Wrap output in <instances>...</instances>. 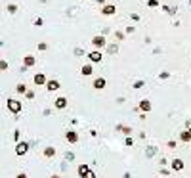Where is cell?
<instances>
[{
    "instance_id": "cell-29",
    "label": "cell",
    "mask_w": 191,
    "mask_h": 178,
    "mask_svg": "<svg viewBox=\"0 0 191 178\" xmlns=\"http://www.w3.org/2000/svg\"><path fill=\"white\" fill-rule=\"evenodd\" d=\"M84 178H96V174H94V172H92V170H90V172H88V174H86Z\"/></svg>"
},
{
    "instance_id": "cell-15",
    "label": "cell",
    "mask_w": 191,
    "mask_h": 178,
    "mask_svg": "<svg viewBox=\"0 0 191 178\" xmlns=\"http://www.w3.org/2000/svg\"><path fill=\"white\" fill-rule=\"evenodd\" d=\"M55 155V149L54 148H46L44 149V157H54Z\"/></svg>"
},
{
    "instance_id": "cell-14",
    "label": "cell",
    "mask_w": 191,
    "mask_h": 178,
    "mask_svg": "<svg viewBox=\"0 0 191 178\" xmlns=\"http://www.w3.org/2000/svg\"><path fill=\"white\" fill-rule=\"evenodd\" d=\"M101 12H103V15H113V14L117 12V10H115V6H105V8L101 10Z\"/></svg>"
},
{
    "instance_id": "cell-4",
    "label": "cell",
    "mask_w": 191,
    "mask_h": 178,
    "mask_svg": "<svg viewBox=\"0 0 191 178\" xmlns=\"http://www.w3.org/2000/svg\"><path fill=\"white\" fill-rule=\"evenodd\" d=\"M92 44H94L96 48H101V46H105L107 42H105V38H103V36L97 35V36H94V38H92Z\"/></svg>"
},
{
    "instance_id": "cell-11",
    "label": "cell",
    "mask_w": 191,
    "mask_h": 178,
    "mask_svg": "<svg viewBox=\"0 0 191 178\" xmlns=\"http://www.w3.org/2000/svg\"><path fill=\"white\" fill-rule=\"evenodd\" d=\"M46 88H48V90H58L59 82L58 81H48V82H46Z\"/></svg>"
},
{
    "instance_id": "cell-20",
    "label": "cell",
    "mask_w": 191,
    "mask_h": 178,
    "mask_svg": "<svg viewBox=\"0 0 191 178\" xmlns=\"http://www.w3.org/2000/svg\"><path fill=\"white\" fill-rule=\"evenodd\" d=\"M17 92H19V94H27V88H25V84H17Z\"/></svg>"
},
{
    "instance_id": "cell-23",
    "label": "cell",
    "mask_w": 191,
    "mask_h": 178,
    "mask_svg": "<svg viewBox=\"0 0 191 178\" xmlns=\"http://www.w3.org/2000/svg\"><path fill=\"white\" fill-rule=\"evenodd\" d=\"M15 10H17V8H15V4H10V6H8V12L10 14H15Z\"/></svg>"
},
{
    "instance_id": "cell-22",
    "label": "cell",
    "mask_w": 191,
    "mask_h": 178,
    "mask_svg": "<svg viewBox=\"0 0 191 178\" xmlns=\"http://www.w3.org/2000/svg\"><path fill=\"white\" fill-rule=\"evenodd\" d=\"M124 144H126V146H128V148H132V144H134V140H132V138H130V136H128V138H126V140H124Z\"/></svg>"
},
{
    "instance_id": "cell-17",
    "label": "cell",
    "mask_w": 191,
    "mask_h": 178,
    "mask_svg": "<svg viewBox=\"0 0 191 178\" xmlns=\"http://www.w3.org/2000/svg\"><path fill=\"white\" fill-rule=\"evenodd\" d=\"M33 63H34V57H33V56H27V57H25V65H27V67H31Z\"/></svg>"
},
{
    "instance_id": "cell-2",
    "label": "cell",
    "mask_w": 191,
    "mask_h": 178,
    "mask_svg": "<svg viewBox=\"0 0 191 178\" xmlns=\"http://www.w3.org/2000/svg\"><path fill=\"white\" fill-rule=\"evenodd\" d=\"M27 149H29V144H25V142H17V146H15V153L17 155H25Z\"/></svg>"
},
{
    "instance_id": "cell-24",
    "label": "cell",
    "mask_w": 191,
    "mask_h": 178,
    "mask_svg": "<svg viewBox=\"0 0 191 178\" xmlns=\"http://www.w3.org/2000/svg\"><path fill=\"white\" fill-rule=\"evenodd\" d=\"M19 136H21V132H19V130H13V140H19Z\"/></svg>"
},
{
    "instance_id": "cell-12",
    "label": "cell",
    "mask_w": 191,
    "mask_h": 178,
    "mask_svg": "<svg viewBox=\"0 0 191 178\" xmlns=\"http://www.w3.org/2000/svg\"><path fill=\"white\" fill-rule=\"evenodd\" d=\"M103 86H105V78H96V81H94V88H97V90H101Z\"/></svg>"
},
{
    "instance_id": "cell-16",
    "label": "cell",
    "mask_w": 191,
    "mask_h": 178,
    "mask_svg": "<svg viewBox=\"0 0 191 178\" xmlns=\"http://www.w3.org/2000/svg\"><path fill=\"white\" fill-rule=\"evenodd\" d=\"M155 153H157V148H155V146H151V148L145 151V155H147V157H153Z\"/></svg>"
},
{
    "instance_id": "cell-9",
    "label": "cell",
    "mask_w": 191,
    "mask_h": 178,
    "mask_svg": "<svg viewBox=\"0 0 191 178\" xmlns=\"http://www.w3.org/2000/svg\"><path fill=\"white\" fill-rule=\"evenodd\" d=\"M90 172V169H88V165H79V174H80V178H84L86 174Z\"/></svg>"
},
{
    "instance_id": "cell-21",
    "label": "cell",
    "mask_w": 191,
    "mask_h": 178,
    "mask_svg": "<svg viewBox=\"0 0 191 178\" xmlns=\"http://www.w3.org/2000/svg\"><path fill=\"white\" fill-rule=\"evenodd\" d=\"M117 50H118L117 44H111V46H109V54H117Z\"/></svg>"
},
{
    "instance_id": "cell-31",
    "label": "cell",
    "mask_w": 191,
    "mask_h": 178,
    "mask_svg": "<svg viewBox=\"0 0 191 178\" xmlns=\"http://www.w3.org/2000/svg\"><path fill=\"white\" fill-rule=\"evenodd\" d=\"M52 178H59V176H52Z\"/></svg>"
},
{
    "instance_id": "cell-30",
    "label": "cell",
    "mask_w": 191,
    "mask_h": 178,
    "mask_svg": "<svg viewBox=\"0 0 191 178\" xmlns=\"http://www.w3.org/2000/svg\"><path fill=\"white\" fill-rule=\"evenodd\" d=\"M15 178H27V174H25V172H19V174L15 176Z\"/></svg>"
},
{
    "instance_id": "cell-10",
    "label": "cell",
    "mask_w": 191,
    "mask_h": 178,
    "mask_svg": "<svg viewBox=\"0 0 191 178\" xmlns=\"http://www.w3.org/2000/svg\"><path fill=\"white\" fill-rule=\"evenodd\" d=\"M55 107H58V109H65L67 107V100H65V98H58V100H55Z\"/></svg>"
},
{
    "instance_id": "cell-19",
    "label": "cell",
    "mask_w": 191,
    "mask_h": 178,
    "mask_svg": "<svg viewBox=\"0 0 191 178\" xmlns=\"http://www.w3.org/2000/svg\"><path fill=\"white\" fill-rule=\"evenodd\" d=\"M117 130H122L124 134H130V132H132V130L128 128V127H122V124H117Z\"/></svg>"
},
{
    "instance_id": "cell-1",
    "label": "cell",
    "mask_w": 191,
    "mask_h": 178,
    "mask_svg": "<svg viewBox=\"0 0 191 178\" xmlns=\"http://www.w3.org/2000/svg\"><path fill=\"white\" fill-rule=\"evenodd\" d=\"M21 102H17V100H13V98H12V100H8V109H10V111H12V113H19V111H21Z\"/></svg>"
},
{
    "instance_id": "cell-32",
    "label": "cell",
    "mask_w": 191,
    "mask_h": 178,
    "mask_svg": "<svg viewBox=\"0 0 191 178\" xmlns=\"http://www.w3.org/2000/svg\"><path fill=\"white\" fill-rule=\"evenodd\" d=\"M189 130H191V127H189Z\"/></svg>"
},
{
    "instance_id": "cell-8",
    "label": "cell",
    "mask_w": 191,
    "mask_h": 178,
    "mask_svg": "<svg viewBox=\"0 0 191 178\" xmlns=\"http://www.w3.org/2000/svg\"><path fill=\"white\" fill-rule=\"evenodd\" d=\"M180 140H182V142H191V130H184V132L180 134Z\"/></svg>"
},
{
    "instance_id": "cell-3",
    "label": "cell",
    "mask_w": 191,
    "mask_h": 178,
    "mask_svg": "<svg viewBox=\"0 0 191 178\" xmlns=\"http://www.w3.org/2000/svg\"><path fill=\"white\" fill-rule=\"evenodd\" d=\"M65 138H67V142H71V144L79 142V134H76L75 130H67V132H65Z\"/></svg>"
},
{
    "instance_id": "cell-26",
    "label": "cell",
    "mask_w": 191,
    "mask_h": 178,
    "mask_svg": "<svg viewBox=\"0 0 191 178\" xmlns=\"http://www.w3.org/2000/svg\"><path fill=\"white\" fill-rule=\"evenodd\" d=\"M149 6L155 8V6H159V2H157V0H149Z\"/></svg>"
},
{
    "instance_id": "cell-7",
    "label": "cell",
    "mask_w": 191,
    "mask_h": 178,
    "mask_svg": "<svg viewBox=\"0 0 191 178\" xmlns=\"http://www.w3.org/2000/svg\"><path fill=\"white\" fill-rule=\"evenodd\" d=\"M140 109H142V111H151V103H149V100H142L140 102Z\"/></svg>"
},
{
    "instance_id": "cell-18",
    "label": "cell",
    "mask_w": 191,
    "mask_h": 178,
    "mask_svg": "<svg viewBox=\"0 0 191 178\" xmlns=\"http://www.w3.org/2000/svg\"><path fill=\"white\" fill-rule=\"evenodd\" d=\"M82 75H92V65H84V67H82Z\"/></svg>"
},
{
    "instance_id": "cell-27",
    "label": "cell",
    "mask_w": 191,
    "mask_h": 178,
    "mask_svg": "<svg viewBox=\"0 0 191 178\" xmlns=\"http://www.w3.org/2000/svg\"><path fill=\"white\" fill-rule=\"evenodd\" d=\"M33 23H34V25H37V27H40V25H42V19H40V17H38V19H34V21H33Z\"/></svg>"
},
{
    "instance_id": "cell-6",
    "label": "cell",
    "mask_w": 191,
    "mask_h": 178,
    "mask_svg": "<svg viewBox=\"0 0 191 178\" xmlns=\"http://www.w3.org/2000/svg\"><path fill=\"white\" fill-rule=\"evenodd\" d=\"M184 169V161L182 159H174L172 161V170H182Z\"/></svg>"
},
{
    "instance_id": "cell-13",
    "label": "cell",
    "mask_w": 191,
    "mask_h": 178,
    "mask_svg": "<svg viewBox=\"0 0 191 178\" xmlns=\"http://www.w3.org/2000/svg\"><path fill=\"white\" fill-rule=\"evenodd\" d=\"M34 82H37V84H46V77L42 73H38V75H34Z\"/></svg>"
},
{
    "instance_id": "cell-28",
    "label": "cell",
    "mask_w": 191,
    "mask_h": 178,
    "mask_svg": "<svg viewBox=\"0 0 191 178\" xmlns=\"http://www.w3.org/2000/svg\"><path fill=\"white\" fill-rule=\"evenodd\" d=\"M170 77V73L168 71H164V73H161V78H168Z\"/></svg>"
},
{
    "instance_id": "cell-5",
    "label": "cell",
    "mask_w": 191,
    "mask_h": 178,
    "mask_svg": "<svg viewBox=\"0 0 191 178\" xmlns=\"http://www.w3.org/2000/svg\"><path fill=\"white\" fill-rule=\"evenodd\" d=\"M88 57H90V60L92 61H94V63H97V61H101V52H97V50H94V52H90V54H88Z\"/></svg>"
},
{
    "instance_id": "cell-25",
    "label": "cell",
    "mask_w": 191,
    "mask_h": 178,
    "mask_svg": "<svg viewBox=\"0 0 191 178\" xmlns=\"http://www.w3.org/2000/svg\"><path fill=\"white\" fill-rule=\"evenodd\" d=\"M142 86H143V81H138L136 84H134V88H136V90H138V88H142Z\"/></svg>"
}]
</instances>
